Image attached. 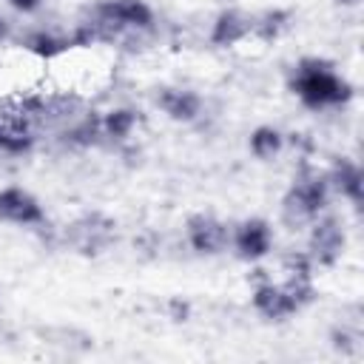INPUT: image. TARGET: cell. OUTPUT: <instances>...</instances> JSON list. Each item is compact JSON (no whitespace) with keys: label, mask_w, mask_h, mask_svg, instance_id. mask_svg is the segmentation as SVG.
Segmentation results:
<instances>
[{"label":"cell","mask_w":364,"mask_h":364,"mask_svg":"<svg viewBox=\"0 0 364 364\" xmlns=\"http://www.w3.org/2000/svg\"><path fill=\"white\" fill-rule=\"evenodd\" d=\"M290 91L299 97L304 108L313 111L338 108L353 100L350 80L341 77L336 65L324 57H301L290 74Z\"/></svg>","instance_id":"1"},{"label":"cell","mask_w":364,"mask_h":364,"mask_svg":"<svg viewBox=\"0 0 364 364\" xmlns=\"http://www.w3.org/2000/svg\"><path fill=\"white\" fill-rule=\"evenodd\" d=\"M330 185H327V176L321 171H313V168H304L296 173L293 185L284 191L282 196V222L290 228V230H304L316 216H321L330 205Z\"/></svg>","instance_id":"2"},{"label":"cell","mask_w":364,"mask_h":364,"mask_svg":"<svg viewBox=\"0 0 364 364\" xmlns=\"http://www.w3.org/2000/svg\"><path fill=\"white\" fill-rule=\"evenodd\" d=\"M117 239V222L102 210H88L63 228V242L80 256H100Z\"/></svg>","instance_id":"3"},{"label":"cell","mask_w":364,"mask_h":364,"mask_svg":"<svg viewBox=\"0 0 364 364\" xmlns=\"http://www.w3.org/2000/svg\"><path fill=\"white\" fill-rule=\"evenodd\" d=\"M307 228H310V233H307V256L313 259V264L316 267L338 264V259L344 256V247H347V230H344L341 216L324 210Z\"/></svg>","instance_id":"4"},{"label":"cell","mask_w":364,"mask_h":364,"mask_svg":"<svg viewBox=\"0 0 364 364\" xmlns=\"http://www.w3.org/2000/svg\"><path fill=\"white\" fill-rule=\"evenodd\" d=\"M185 242L199 256H216L230 247V228L213 213H193L185 222Z\"/></svg>","instance_id":"5"},{"label":"cell","mask_w":364,"mask_h":364,"mask_svg":"<svg viewBox=\"0 0 364 364\" xmlns=\"http://www.w3.org/2000/svg\"><path fill=\"white\" fill-rule=\"evenodd\" d=\"M230 250L242 262H262L273 250V228L262 216H247L230 228Z\"/></svg>","instance_id":"6"},{"label":"cell","mask_w":364,"mask_h":364,"mask_svg":"<svg viewBox=\"0 0 364 364\" xmlns=\"http://www.w3.org/2000/svg\"><path fill=\"white\" fill-rule=\"evenodd\" d=\"M250 301H253V310L262 318H267V321H282V318L299 313V304L293 301V296L287 293V287L282 282L267 279L264 270H256Z\"/></svg>","instance_id":"7"},{"label":"cell","mask_w":364,"mask_h":364,"mask_svg":"<svg viewBox=\"0 0 364 364\" xmlns=\"http://www.w3.org/2000/svg\"><path fill=\"white\" fill-rule=\"evenodd\" d=\"M0 222L20 228H40L46 222V210L31 191L20 185H6L0 188Z\"/></svg>","instance_id":"8"},{"label":"cell","mask_w":364,"mask_h":364,"mask_svg":"<svg viewBox=\"0 0 364 364\" xmlns=\"http://www.w3.org/2000/svg\"><path fill=\"white\" fill-rule=\"evenodd\" d=\"M250 28H253V14L242 9H222L210 23L208 40L216 48H233L250 37Z\"/></svg>","instance_id":"9"},{"label":"cell","mask_w":364,"mask_h":364,"mask_svg":"<svg viewBox=\"0 0 364 364\" xmlns=\"http://www.w3.org/2000/svg\"><path fill=\"white\" fill-rule=\"evenodd\" d=\"M156 108L173 122H196L202 117V97L193 88L165 85L156 91Z\"/></svg>","instance_id":"10"},{"label":"cell","mask_w":364,"mask_h":364,"mask_svg":"<svg viewBox=\"0 0 364 364\" xmlns=\"http://www.w3.org/2000/svg\"><path fill=\"white\" fill-rule=\"evenodd\" d=\"M327 185L333 193L344 196L350 205H361V196H364V173H361V165L350 156H336L327 168Z\"/></svg>","instance_id":"11"},{"label":"cell","mask_w":364,"mask_h":364,"mask_svg":"<svg viewBox=\"0 0 364 364\" xmlns=\"http://www.w3.org/2000/svg\"><path fill=\"white\" fill-rule=\"evenodd\" d=\"M20 48L28 51L34 60L54 63V60L65 57L74 46H71V37H68V34H60V31H54V28L37 26V28H28V31L20 37Z\"/></svg>","instance_id":"12"},{"label":"cell","mask_w":364,"mask_h":364,"mask_svg":"<svg viewBox=\"0 0 364 364\" xmlns=\"http://www.w3.org/2000/svg\"><path fill=\"white\" fill-rule=\"evenodd\" d=\"M37 336L46 344H51V347H57L63 353H88V350H94V336L85 333V330H80V327L51 324V327H40Z\"/></svg>","instance_id":"13"},{"label":"cell","mask_w":364,"mask_h":364,"mask_svg":"<svg viewBox=\"0 0 364 364\" xmlns=\"http://www.w3.org/2000/svg\"><path fill=\"white\" fill-rule=\"evenodd\" d=\"M100 122H102V136H108L114 142H122L136 131L139 111L128 108V105H117V108H108L105 114H100Z\"/></svg>","instance_id":"14"},{"label":"cell","mask_w":364,"mask_h":364,"mask_svg":"<svg viewBox=\"0 0 364 364\" xmlns=\"http://www.w3.org/2000/svg\"><path fill=\"white\" fill-rule=\"evenodd\" d=\"M290 20H293V14H290L287 9H267V11H262V14H253L250 37H256V40H262V43H273V40H279V37L287 31Z\"/></svg>","instance_id":"15"},{"label":"cell","mask_w":364,"mask_h":364,"mask_svg":"<svg viewBox=\"0 0 364 364\" xmlns=\"http://www.w3.org/2000/svg\"><path fill=\"white\" fill-rule=\"evenodd\" d=\"M247 148L256 159L262 162H270L276 159L282 151H284V134L276 128V125H259L250 131V139H247Z\"/></svg>","instance_id":"16"},{"label":"cell","mask_w":364,"mask_h":364,"mask_svg":"<svg viewBox=\"0 0 364 364\" xmlns=\"http://www.w3.org/2000/svg\"><path fill=\"white\" fill-rule=\"evenodd\" d=\"M361 338H364V330H361L358 324L344 321V318L336 321V324L330 327V347H333L336 353L347 355V358L358 355V350H361Z\"/></svg>","instance_id":"17"},{"label":"cell","mask_w":364,"mask_h":364,"mask_svg":"<svg viewBox=\"0 0 364 364\" xmlns=\"http://www.w3.org/2000/svg\"><path fill=\"white\" fill-rule=\"evenodd\" d=\"M316 270L313 259L307 256V250H290L282 256V273L284 279H310Z\"/></svg>","instance_id":"18"},{"label":"cell","mask_w":364,"mask_h":364,"mask_svg":"<svg viewBox=\"0 0 364 364\" xmlns=\"http://www.w3.org/2000/svg\"><path fill=\"white\" fill-rule=\"evenodd\" d=\"M168 310H171V318L173 321H188V316H191L188 301H179V299H171L168 301Z\"/></svg>","instance_id":"19"},{"label":"cell","mask_w":364,"mask_h":364,"mask_svg":"<svg viewBox=\"0 0 364 364\" xmlns=\"http://www.w3.org/2000/svg\"><path fill=\"white\" fill-rule=\"evenodd\" d=\"M14 11H20V14H34L40 6H43V0H6Z\"/></svg>","instance_id":"20"},{"label":"cell","mask_w":364,"mask_h":364,"mask_svg":"<svg viewBox=\"0 0 364 364\" xmlns=\"http://www.w3.org/2000/svg\"><path fill=\"white\" fill-rule=\"evenodd\" d=\"M336 3H338V6H355L358 0H336Z\"/></svg>","instance_id":"21"},{"label":"cell","mask_w":364,"mask_h":364,"mask_svg":"<svg viewBox=\"0 0 364 364\" xmlns=\"http://www.w3.org/2000/svg\"><path fill=\"white\" fill-rule=\"evenodd\" d=\"M3 28H6V20H3V17H0V34H3Z\"/></svg>","instance_id":"22"}]
</instances>
